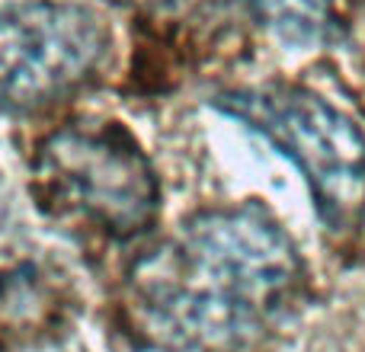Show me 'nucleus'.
Masks as SVG:
<instances>
[{"instance_id":"4","label":"nucleus","mask_w":365,"mask_h":352,"mask_svg":"<svg viewBox=\"0 0 365 352\" xmlns=\"http://www.w3.org/2000/svg\"><path fill=\"white\" fill-rule=\"evenodd\" d=\"M106 55V26L77 4L0 6V109L36 113L77 93Z\"/></svg>"},{"instance_id":"5","label":"nucleus","mask_w":365,"mask_h":352,"mask_svg":"<svg viewBox=\"0 0 365 352\" xmlns=\"http://www.w3.org/2000/svg\"><path fill=\"white\" fill-rule=\"evenodd\" d=\"M55 295L42 272L23 266L0 276V333H36L55 321Z\"/></svg>"},{"instance_id":"6","label":"nucleus","mask_w":365,"mask_h":352,"mask_svg":"<svg viewBox=\"0 0 365 352\" xmlns=\"http://www.w3.org/2000/svg\"><path fill=\"white\" fill-rule=\"evenodd\" d=\"M247 6L292 45H314L330 29V0H247Z\"/></svg>"},{"instance_id":"1","label":"nucleus","mask_w":365,"mask_h":352,"mask_svg":"<svg viewBox=\"0 0 365 352\" xmlns=\"http://www.w3.org/2000/svg\"><path fill=\"white\" fill-rule=\"evenodd\" d=\"M304 263L263 202L189 214L125 276V314L160 352H237L295 311Z\"/></svg>"},{"instance_id":"2","label":"nucleus","mask_w":365,"mask_h":352,"mask_svg":"<svg viewBox=\"0 0 365 352\" xmlns=\"http://www.w3.org/2000/svg\"><path fill=\"white\" fill-rule=\"evenodd\" d=\"M42 208L103 240H138L160 214V182L141 145L115 122L51 132L32 160Z\"/></svg>"},{"instance_id":"3","label":"nucleus","mask_w":365,"mask_h":352,"mask_svg":"<svg viewBox=\"0 0 365 352\" xmlns=\"http://www.w3.org/2000/svg\"><path fill=\"white\" fill-rule=\"evenodd\" d=\"M212 106L302 170L324 227L353 234L365 221V135L346 113L295 83L227 90Z\"/></svg>"}]
</instances>
